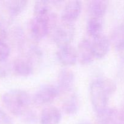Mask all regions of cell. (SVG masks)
<instances>
[{
    "mask_svg": "<svg viewBox=\"0 0 124 124\" xmlns=\"http://www.w3.org/2000/svg\"><path fill=\"white\" fill-rule=\"evenodd\" d=\"M27 3L24 0H11L4 1V6L10 16L15 17L24 10Z\"/></svg>",
    "mask_w": 124,
    "mask_h": 124,
    "instance_id": "cell-15",
    "label": "cell"
},
{
    "mask_svg": "<svg viewBox=\"0 0 124 124\" xmlns=\"http://www.w3.org/2000/svg\"><path fill=\"white\" fill-rule=\"evenodd\" d=\"M97 115L99 124H124V113L117 109L108 107Z\"/></svg>",
    "mask_w": 124,
    "mask_h": 124,
    "instance_id": "cell-8",
    "label": "cell"
},
{
    "mask_svg": "<svg viewBox=\"0 0 124 124\" xmlns=\"http://www.w3.org/2000/svg\"><path fill=\"white\" fill-rule=\"evenodd\" d=\"M111 42L116 50L124 51V25H119L114 29L111 36Z\"/></svg>",
    "mask_w": 124,
    "mask_h": 124,
    "instance_id": "cell-17",
    "label": "cell"
},
{
    "mask_svg": "<svg viewBox=\"0 0 124 124\" xmlns=\"http://www.w3.org/2000/svg\"><path fill=\"white\" fill-rule=\"evenodd\" d=\"M56 54L59 62L66 67L75 65L78 60L77 50L71 45L59 47Z\"/></svg>",
    "mask_w": 124,
    "mask_h": 124,
    "instance_id": "cell-6",
    "label": "cell"
},
{
    "mask_svg": "<svg viewBox=\"0 0 124 124\" xmlns=\"http://www.w3.org/2000/svg\"><path fill=\"white\" fill-rule=\"evenodd\" d=\"M75 76L73 71L69 69H62L58 76V84L59 91L69 92L72 90L75 84Z\"/></svg>",
    "mask_w": 124,
    "mask_h": 124,
    "instance_id": "cell-11",
    "label": "cell"
},
{
    "mask_svg": "<svg viewBox=\"0 0 124 124\" xmlns=\"http://www.w3.org/2000/svg\"><path fill=\"white\" fill-rule=\"evenodd\" d=\"M75 35V28L73 24L62 21L53 28L52 38L54 43L61 47L70 45Z\"/></svg>",
    "mask_w": 124,
    "mask_h": 124,
    "instance_id": "cell-4",
    "label": "cell"
},
{
    "mask_svg": "<svg viewBox=\"0 0 124 124\" xmlns=\"http://www.w3.org/2000/svg\"><path fill=\"white\" fill-rule=\"evenodd\" d=\"M0 124H13V121L12 117L1 108H0Z\"/></svg>",
    "mask_w": 124,
    "mask_h": 124,
    "instance_id": "cell-22",
    "label": "cell"
},
{
    "mask_svg": "<svg viewBox=\"0 0 124 124\" xmlns=\"http://www.w3.org/2000/svg\"><path fill=\"white\" fill-rule=\"evenodd\" d=\"M10 47L6 41L0 42V62H4L10 54Z\"/></svg>",
    "mask_w": 124,
    "mask_h": 124,
    "instance_id": "cell-20",
    "label": "cell"
},
{
    "mask_svg": "<svg viewBox=\"0 0 124 124\" xmlns=\"http://www.w3.org/2000/svg\"><path fill=\"white\" fill-rule=\"evenodd\" d=\"M87 32L90 36L93 39L102 35L103 23L101 18L92 17L87 23Z\"/></svg>",
    "mask_w": 124,
    "mask_h": 124,
    "instance_id": "cell-16",
    "label": "cell"
},
{
    "mask_svg": "<svg viewBox=\"0 0 124 124\" xmlns=\"http://www.w3.org/2000/svg\"><path fill=\"white\" fill-rule=\"evenodd\" d=\"M21 117L24 122L27 124H35L37 121L36 113L30 108L27 110Z\"/></svg>",
    "mask_w": 124,
    "mask_h": 124,
    "instance_id": "cell-21",
    "label": "cell"
},
{
    "mask_svg": "<svg viewBox=\"0 0 124 124\" xmlns=\"http://www.w3.org/2000/svg\"><path fill=\"white\" fill-rule=\"evenodd\" d=\"M92 49L96 59H102L108 53L111 46V41L105 35H101L93 39L92 42Z\"/></svg>",
    "mask_w": 124,
    "mask_h": 124,
    "instance_id": "cell-9",
    "label": "cell"
},
{
    "mask_svg": "<svg viewBox=\"0 0 124 124\" xmlns=\"http://www.w3.org/2000/svg\"><path fill=\"white\" fill-rule=\"evenodd\" d=\"M79 108V102L76 94H73L64 101L62 105L64 112L68 115H74L76 114Z\"/></svg>",
    "mask_w": 124,
    "mask_h": 124,
    "instance_id": "cell-18",
    "label": "cell"
},
{
    "mask_svg": "<svg viewBox=\"0 0 124 124\" xmlns=\"http://www.w3.org/2000/svg\"><path fill=\"white\" fill-rule=\"evenodd\" d=\"M61 119V112L56 107L44 108L40 115L41 124H59Z\"/></svg>",
    "mask_w": 124,
    "mask_h": 124,
    "instance_id": "cell-12",
    "label": "cell"
},
{
    "mask_svg": "<svg viewBox=\"0 0 124 124\" xmlns=\"http://www.w3.org/2000/svg\"><path fill=\"white\" fill-rule=\"evenodd\" d=\"M82 11V3L79 1H69L61 13L62 21L73 24L77 20Z\"/></svg>",
    "mask_w": 124,
    "mask_h": 124,
    "instance_id": "cell-7",
    "label": "cell"
},
{
    "mask_svg": "<svg viewBox=\"0 0 124 124\" xmlns=\"http://www.w3.org/2000/svg\"><path fill=\"white\" fill-rule=\"evenodd\" d=\"M116 90V84L108 78H101L92 81L90 86V96L97 115L107 108L110 97Z\"/></svg>",
    "mask_w": 124,
    "mask_h": 124,
    "instance_id": "cell-1",
    "label": "cell"
},
{
    "mask_svg": "<svg viewBox=\"0 0 124 124\" xmlns=\"http://www.w3.org/2000/svg\"><path fill=\"white\" fill-rule=\"evenodd\" d=\"M1 101L6 108L13 115L21 116L29 110L31 99L29 93L21 89H13L4 93Z\"/></svg>",
    "mask_w": 124,
    "mask_h": 124,
    "instance_id": "cell-2",
    "label": "cell"
},
{
    "mask_svg": "<svg viewBox=\"0 0 124 124\" xmlns=\"http://www.w3.org/2000/svg\"><path fill=\"white\" fill-rule=\"evenodd\" d=\"M108 6V1L93 0L88 2V10L93 18H101L105 15Z\"/></svg>",
    "mask_w": 124,
    "mask_h": 124,
    "instance_id": "cell-14",
    "label": "cell"
},
{
    "mask_svg": "<svg viewBox=\"0 0 124 124\" xmlns=\"http://www.w3.org/2000/svg\"><path fill=\"white\" fill-rule=\"evenodd\" d=\"M7 37V31L3 24L0 22V42L6 41Z\"/></svg>",
    "mask_w": 124,
    "mask_h": 124,
    "instance_id": "cell-23",
    "label": "cell"
},
{
    "mask_svg": "<svg viewBox=\"0 0 124 124\" xmlns=\"http://www.w3.org/2000/svg\"><path fill=\"white\" fill-rule=\"evenodd\" d=\"M78 58L82 65H88L93 62L94 58L92 49V42L84 39L79 43L77 50Z\"/></svg>",
    "mask_w": 124,
    "mask_h": 124,
    "instance_id": "cell-10",
    "label": "cell"
},
{
    "mask_svg": "<svg viewBox=\"0 0 124 124\" xmlns=\"http://www.w3.org/2000/svg\"><path fill=\"white\" fill-rule=\"evenodd\" d=\"M56 18L54 15L50 13L44 16H35L30 23V30L31 36L36 41L44 38L50 30L56 25Z\"/></svg>",
    "mask_w": 124,
    "mask_h": 124,
    "instance_id": "cell-3",
    "label": "cell"
},
{
    "mask_svg": "<svg viewBox=\"0 0 124 124\" xmlns=\"http://www.w3.org/2000/svg\"><path fill=\"white\" fill-rule=\"evenodd\" d=\"M79 124H91L90 123H88V122H82V123Z\"/></svg>",
    "mask_w": 124,
    "mask_h": 124,
    "instance_id": "cell-24",
    "label": "cell"
},
{
    "mask_svg": "<svg viewBox=\"0 0 124 124\" xmlns=\"http://www.w3.org/2000/svg\"><path fill=\"white\" fill-rule=\"evenodd\" d=\"M12 69L15 73L21 77H28L33 73L32 63L29 59L18 58L13 61Z\"/></svg>",
    "mask_w": 124,
    "mask_h": 124,
    "instance_id": "cell-13",
    "label": "cell"
},
{
    "mask_svg": "<svg viewBox=\"0 0 124 124\" xmlns=\"http://www.w3.org/2000/svg\"><path fill=\"white\" fill-rule=\"evenodd\" d=\"M59 90L52 85H45L35 93L33 102L37 106L47 105L54 101L59 94Z\"/></svg>",
    "mask_w": 124,
    "mask_h": 124,
    "instance_id": "cell-5",
    "label": "cell"
},
{
    "mask_svg": "<svg viewBox=\"0 0 124 124\" xmlns=\"http://www.w3.org/2000/svg\"><path fill=\"white\" fill-rule=\"evenodd\" d=\"M50 1H36L34 6V13L35 16H44L50 13Z\"/></svg>",
    "mask_w": 124,
    "mask_h": 124,
    "instance_id": "cell-19",
    "label": "cell"
}]
</instances>
